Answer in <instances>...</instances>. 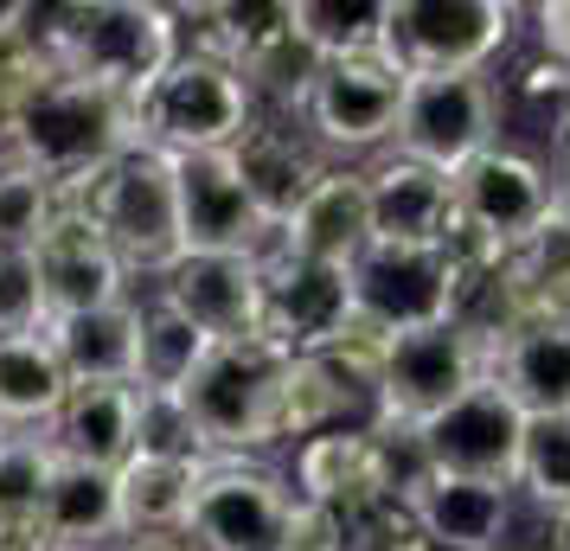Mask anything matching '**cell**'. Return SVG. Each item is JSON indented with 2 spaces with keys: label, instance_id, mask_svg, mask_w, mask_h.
<instances>
[{
  "label": "cell",
  "instance_id": "6da1fadb",
  "mask_svg": "<svg viewBox=\"0 0 570 551\" xmlns=\"http://www.w3.org/2000/svg\"><path fill=\"white\" fill-rule=\"evenodd\" d=\"M20 39L39 71H71L116 90L148 97V83L186 52L180 13L155 0H71V7H20Z\"/></svg>",
  "mask_w": 570,
  "mask_h": 551
},
{
  "label": "cell",
  "instance_id": "7a4b0ae2",
  "mask_svg": "<svg viewBox=\"0 0 570 551\" xmlns=\"http://www.w3.org/2000/svg\"><path fill=\"white\" fill-rule=\"evenodd\" d=\"M129 148H141L135 97H116V90L71 78V71H39L32 90L20 97V109H13L7 135H0V155L39 167L58 193L104 174L109 160L129 155Z\"/></svg>",
  "mask_w": 570,
  "mask_h": 551
},
{
  "label": "cell",
  "instance_id": "3957f363",
  "mask_svg": "<svg viewBox=\"0 0 570 551\" xmlns=\"http://www.w3.org/2000/svg\"><path fill=\"white\" fill-rule=\"evenodd\" d=\"M493 334L474 321H436L385 341L379 397H372V430L385 443H411L430 417H442L455 397H468L481 378H493Z\"/></svg>",
  "mask_w": 570,
  "mask_h": 551
},
{
  "label": "cell",
  "instance_id": "277c9868",
  "mask_svg": "<svg viewBox=\"0 0 570 551\" xmlns=\"http://www.w3.org/2000/svg\"><path fill=\"white\" fill-rule=\"evenodd\" d=\"M58 199L90 211V225L109 237V250L129 263V276H160L180 257V193H174V155L129 148L104 174L65 186Z\"/></svg>",
  "mask_w": 570,
  "mask_h": 551
},
{
  "label": "cell",
  "instance_id": "5b68a950",
  "mask_svg": "<svg viewBox=\"0 0 570 551\" xmlns=\"http://www.w3.org/2000/svg\"><path fill=\"white\" fill-rule=\"evenodd\" d=\"M257 122V97L250 83L237 78L232 65L199 52H180L155 83L148 97H135V135L141 148L155 155H225L237 148V135Z\"/></svg>",
  "mask_w": 570,
  "mask_h": 551
},
{
  "label": "cell",
  "instance_id": "8992f818",
  "mask_svg": "<svg viewBox=\"0 0 570 551\" xmlns=\"http://www.w3.org/2000/svg\"><path fill=\"white\" fill-rule=\"evenodd\" d=\"M276 378H283V353L263 341H225L206 353V366L186 385V411L206 436L212 462H250L263 449H276Z\"/></svg>",
  "mask_w": 570,
  "mask_h": 551
},
{
  "label": "cell",
  "instance_id": "52a82bcc",
  "mask_svg": "<svg viewBox=\"0 0 570 551\" xmlns=\"http://www.w3.org/2000/svg\"><path fill=\"white\" fill-rule=\"evenodd\" d=\"M346 276H353V327L379 341L462 321V269L442 244H365L346 263Z\"/></svg>",
  "mask_w": 570,
  "mask_h": 551
},
{
  "label": "cell",
  "instance_id": "ba28073f",
  "mask_svg": "<svg viewBox=\"0 0 570 551\" xmlns=\"http://www.w3.org/2000/svg\"><path fill=\"white\" fill-rule=\"evenodd\" d=\"M488 148H500V90H493L488 71L411 78L391 155L416 160V167H436V174L455 180L468 160H481Z\"/></svg>",
  "mask_w": 570,
  "mask_h": 551
},
{
  "label": "cell",
  "instance_id": "9c48e42d",
  "mask_svg": "<svg viewBox=\"0 0 570 551\" xmlns=\"http://www.w3.org/2000/svg\"><path fill=\"white\" fill-rule=\"evenodd\" d=\"M519 7L507 0H391L385 52L411 78L442 71H488V58L513 46Z\"/></svg>",
  "mask_w": 570,
  "mask_h": 551
},
{
  "label": "cell",
  "instance_id": "30bf717a",
  "mask_svg": "<svg viewBox=\"0 0 570 551\" xmlns=\"http://www.w3.org/2000/svg\"><path fill=\"white\" fill-rule=\"evenodd\" d=\"M397 455L372 423H340L295 449V500L340 513L360 539H372V525L397 513Z\"/></svg>",
  "mask_w": 570,
  "mask_h": 551
},
{
  "label": "cell",
  "instance_id": "8fae6325",
  "mask_svg": "<svg viewBox=\"0 0 570 551\" xmlns=\"http://www.w3.org/2000/svg\"><path fill=\"white\" fill-rule=\"evenodd\" d=\"M340 334H353V276L346 263L295 257L283 244L263 250V315L257 341L283 360L327 353Z\"/></svg>",
  "mask_w": 570,
  "mask_h": 551
},
{
  "label": "cell",
  "instance_id": "7c38bea8",
  "mask_svg": "<svg viewBox=\"0 0 570 551\" xmlns=\"http://www.w3.org/2000/svg\"><path fill=\"white\" fill-rule=\"evenodd\" d=\"M558 218V180L539 155L519 148H488L455 174V225L493 244L500 257L525 250L532 237Z\"/></svg>",
  "mask_w": 570,
  "mask_h": 551
},
{
  "label": "cell",
  "instance_id": "4fadbf2b",
  "mask_svg": "<svg viewBox=\"0 0 570 551\" xmlns=\"http://www.w3.org/2000/svg\"><path fill=\"white\" fill-rule=\"evenodd\" d=\"M519 443H525V411L500 378H481L468 397H455L442 417H430L411 436L416 469L436 474H468V481H500L513 488L519 474Z\"/></svg>",
  "mask_w": 570,
  "mask_h": 551
},
{
  "label": "cell",
  "instance_id": "5bb4252c",
  "mask_svg": "<svg viewBox=\"0 0 570 551\" xmlns=\"http://www.w3.org/2000/svg\"><path fill=\"white\" fill-rule=\"evenodd\" d=\"M295 488L263 462H212L193 494V551H283L295 520Z\"/></svg>",
  "mask_w": 570,
  "mask_h": 551
},
{
  "label": "cell",
  "instance_id": "9a60e30c",
  "mask_svg": "<svg viewBox=\"0 0 570 551\" xmlns=\"http://www.w3.org/2000/svg\"><path fill=\"white\" fill-rule=\"evenodd\" d=\"M404 90H411V71L404 65H391V58H340V65H321L302 116H308V129L321 148L365 155V148L397 141Z\"/></svg>",
  "mask_w": 570,
  "mask_h": 551
},
{
  "label": "cell",
  "instance_id": "2e32d148",
  "mask_svg": "<svg viewBox=\"0 0 570 551\" xmlns=\"http://www.w3.org/2000/svg\"><path fill=\"white\" fill-rule=\"evenodd\" d=\"M155 295L180 308L206 341H257L263 315V257L244 250H180L155 276Z\"/></svg>",
  "mask_w": 570,
  "mask_h": 551
},
{
  "label": "cell",
  "instance_id": "e0dca14e",
  "mask_svg": "<svg viewBox=\"0 0 570 551\" xmlns=\"http://www.w3.org/2000/svg\"><path fill=\"white\" fill-rule=\"evenodd\" d=\"M32 263H39V289H46L52 321L129 302V263L109 250V237L97 232L90 211L71 206V199H58V218L46 225V237L32 244Z\"/></svg>",
  "mask_w": 570,
  "mask_h": 551
},
{
  "label": "cell",
  "instance_id": "ac0fdd59",
  "mask_svg": "<svg viewBox=\"0 0 570 551\" xmlns=\"http://www.w3.org/2000/svg\"><path fill=\"white\" fill-rule=\"evenodd\" d=\"M397 506H404V520H411L436 551H507L513 488H500V481L411 469L404 488H397Z\"/></svg>",
  "mask_w": 570,
  "mask_h": 551
},
{
  "label": "cell",
  "instance_id": "d6986e66",
  "mask_svg": "<svg viewBox=\"0 0 570 551\" xmlns=\"http://www.w3.org/2000/svg\"><path fill=\"white\" fill-rule=\"evenodd\" d=\"M174 193H180V244L186 250H244L263 257L276 232L263 225L250 193L237 180L232 148L225 155H180L174 160Z\"/></svg>",
  "mask_w": 570,
  "mask_h": 551
},
{
  "label": "cell",
  "instance_id": "ffe728a7",
  "mask_svg": "<svg viewBox=\"0 0 570 551\" xmlns=\"http://www.w3.org/2000/svg\"><path fill=\"white\" fill-rule=\"evenodd\" d=\"M372 193V244H449L455 232V180L436 167L391 155L365 174Z\"/></svg>",
  "mask_w": 570,
  "mask_h": 551
},
{
  "label": "cell",
  "instance_id": "44dd1931",
  "mask_svg": "<svg viewBox=\"0 0 570 551\" xmlns=\"http://www.w3.org/2000/svg\"><path fill=\"white\" fill-rule=\"evenodd\" d=\"M232 160H237V180H244V193H250V206L263 211L269 232H283L288 218H295V206H302L314 186H321V174H327L302 135L283 129V122H263V116L237 135Z\"/></svg>",
  "mask_w": 570,
  "mask_h": 551
},
{
  "label": "cell",
  "instance_id": "7402d4cb",
  "mask_svg": "<svg viewBox=\"0 0 570 551\" xmlns=\"http://www.w3.org/2000/svg\"><path fill=\"white\" fill-rule=\"evenodd\" d=\"M283 250L295 257H314V263H353L372 244V193H365V174L360 167H327L321 186L295 206L283 232H276Z\"/></svg>",
  "mask_w": 570,
  "mask_h": 551
},
{
  "label": "cell",
  "instance_id": "603a6c76",
  "mask_svg": "<svg viewBox=\"0 0 570 551\" xmlns=\"http://www.w3.org/2000/svg\"><path fill=\"white\" fill-rule=\"evenodd\" d=\"M58 366L71 372V385H135L141 372V302L90 308V315H58L46 321Z\"/></svg>",
  "mask_w": 570,
  "mask_h": 551
},
{
  "label": "cell",
  "instance_id": "cb8c5ba5",
  "mask_svg": "<svg viewBox=\"0 0 570 551\" xmlns=\"http://www.w3.org/2000/svg\"><path fill=\"white\" fill-rule=\"evenodd\" d=\"M493 378L519 397L525 417L570 411V315L519 321L493 346Z\"/></svg>",
  "mask_w": 570,
  "mask_h": 551
},
{
  "label": "cell",
  "instance_id": "d4e9b609",
  "mask_svg": "<svg viewBox=\"0 0 570 551\" xmlns=\"http://www.w3.org/2000/svg\"><path fill=\"white\" fill-rule=\"evenodd\" d=\"M39 520L52 532V551H104L122 532V488L116 469H90V462H65L58 455L46 500H39Z\"/></svg>",
  "mask_w": 570,
  "mask_h": 551
},
{
  "label": "cell",
  "instance_id": "484cf974",
  "mask_svg": "<svg viewBox=\"0 0 570 551\" xmlns=\"http://www.w3.org/2000/svg\"><path fill=\"white\" fill-rule=\"evenodd\" d=\"M52 449L90 469H129L135 455V385H71L52 417Z\"/></svg>",
  "mask_w": 570,
  "mask_h": 551
},
{
  "label": "cell",
  "instance_id": "4316f807",
  "mask_svg": "<svg viewBox=\"0 0 570 551\" xmlns=\"http://www.w3.org/2000/svg\"><path fill=\"white\" fill-rule=\"evenodd\" d=\"M206 469H199V462H148V455H135L129 469H116V488H122V532L141 539V545L186 539L193 494H199V474Z\"/></svg>",
  "mask_w": 570,
  "mask_h": 551
},
{
  "label": "cell",
  "instance_id": "83f0119b",
  "mask_svg": "<svg viewBox=\"0 0 570 551\" xmlns=\"http://www.w3.org/2000/svg\"><path fill=\"white\" fill-rule=\"evenodd\" d=\"M65 392H71V372L58 366L46 327L0 334V430H52Z\"/></svg>",
  "mask_w": 570,
  "mask_h": 551
},
{
  "label": "cell",
  "instance_id": "f1b7e54d",
  "mask_svg": "<svg viewBox=\"0 0 570 551\" xmlns=\"http://www.w3.org/2000/svg\"><path fill=\"white\" fill-rule=\"evenodd\" d=\"M360 397L340 385L321 360H283V378H276V436L283 443H308V436H327L353 417Z\"/></svg>",
  "mask_w": 570,
  "mask_h": 551
},
{
  "label": "cell",
  "instance_id": "f546056e",
  "mask_svg": "<svg viewBox=\"0 0 570 551\" xmlns=\"http://www.w3.org/2000/svg\"><path fill=\"white\" fill-rule=\"evenodd\" d=\"M391 0H295V32L308 39L321 65L340 58H391L385 52Z\"/></svg>",
  "mask_w": 570,
  "mask_h": 551
},
{
  "label": "cell",
  "instance_id": "4dcf8cb0",
  "mask_svg": "<svg viewBox=\"0 0 570 551\" xmlns=\"http://www.w3.org/2000/svg\"><path fill=\"white\" fill-rule=\"evenodd\" d=\"M218 341H206L180 308H167V302H141V372H135V385L141 392H186L193 385V372L206 366V353Z\"/></svg>",
  "mask_w": 570,
  "mask_h": 551
},
{
  "label": "cell",
  "instance_id": "1f68e13d",
  "mask_svg": "<svg viewBox=\"0 0 570 551\" xmlns=\"http://www.w3.org/2000/svg\"><path fill=\"white\" fill-rule=\"evenodd\" d=\"M513 488L532 500L551 525L570 520V411L525 417V443H519Z\"/></svg>",
  "mask_w": 570,
  "mask_h": 551
},
{
  "label": "cell",
  "instance_id": "d6a6232c",
  "mask_svg": "<svg viewBox=\"0 0 570 551\" xmlns=\"http://www.w3.org/2000/svg\"><path fill=\"white\" fill-rule=\"evenodd\" d=\"M314 78H321V52L295 32V0H288V27L244 65V83H250V97H269L283 109H308Z\"/></svg>",
  "mask_w": 570,
  "mask_h": 551
},
{
  "label": "cell",
  "instance_id": "836d02e7",
  "mask_svg": "<svg viewBox=\"0 0 570 551\" xmlns=\"http://www.w3.org/2000/svg\"><path fill=\"white\" fill-rule=\"evenodd\" d=\"M135 455H148V462H199V469L212 462V449L180 392H141L135 385Z\"/></svg>",
  "mask_w": 570,
  "mask_h": 551
},
{
  "label": "cell",
  "instance_id": "e575fe53",
  "mask_svg": "<svg viewBox=\"0 0 570 551\" xmlns=\"http://www.w3.org/2000/svg\"><path fill=\"white\" fill-rule=\"evenodd\" d=\"M52 218H58V186L27 160L0 155V250H32Z\"/></svg>",
  "mask_w": 570,
  "mask_h": 551
},
{
  "label": "cell",
  "instance_id": "d590c367",
  "mask_svg": "<svg viewBox=\"0 0 570 551\" xmlns=\"http://www.w3.org/2000/svg\"><path fill=\"white\" fill-rule=\"evenodd\" d=\"M58 449L46 430H0V513H39Z\"/></svg>",
  "mask_w": 570,
  "mask_h": 551
},
{
  "label": "cell",
  "instance_id": "8d00e7d4",
  "mask_svg": "<svg viewBox=\"0 0 570 551\" xmlns=\"http://www.w3.org/2000/svg\"><path fill=\"white\" fill-rule=\"evenodd\" d=\"M52 321L32 250H0V334H39Z\"/></svg>",
  "mask_w": 570,
  "mask_h": 551
},
{
  "label": "cell",
  "instance_id": "74e56055",
  "mask_svg": "<svg viewBox=\"0 0 570 551\" xmlns=\"http://www.w3.org/2000/svg\"><path fill=\"white\" fill-rule=\"evenodd\" d=\"M32 78H39V58H32V46L20 39V7H0V135L13 122L20 97L32 90Z\"/></svg>",
  "mask_w": 570,
  "mask_h": 551
},
{
  "label": "cell",
  "instance_id": "f35d334b",
  "mask_svg": "<svg viewBox=\"0 0 570 551\" xmlns=\"http://www.w3.org/2000/svg\"><path fill=\"white\" fill-rule=\"evenodd\" d=\"M283 551H360V532L340 520V513H327V506H295V520H288V539Z\"/></svg>",
  "mask_w": 570,
  "mask_h": 551
},
{
  "label": "cell",
  "instance_id": "ab89813d",
  "mask_svg": "<svg viewBox=\"0 0 570 551\" xmlns=\"http://www.w3.org/2000/svg\"><path fill=\"white\" fill-rule=\"evenodd\" d=\"M532 27H539L544 58L570 71V0H544V7H532Z\"/></svg>",
  "mask_w": 570,
  "mask_h": 551
},
{
  "label": "cell",
  "instance_id": "60d3db41",
  "mask_svg": "<svg viewBox=\"0 0 570 551\" xmlns=\"http://www.w3.org/2000/svg\"><path fill=\"white\" fill-rule=\"evenodd\" d=\"M0 551H52V532L39 513H0Z\"/></svg>",
  "mask_w": 570,
  "mask_h": 551
},
{
  "label": "cell",
  "instance_id": "b9f144b4",
  "mask_svg": "<svg viewBox=\"0 0 570 551\" xmlns=\"http://www.w3.org/2000/svg\"><path fill=\"white\" fill-rule=\"evenodd\" d=\"M551 551H570V520L558 525V539H551Z\"/></svg>",
  "mask_w": 570,
  "mask_h": 551
},
{
  "label": "cell",
  "instance_id": "7bdbcfd3",
  "mask_svg": "<svg viewBox=\"0 0 570 551\" xmlns=\"http://www.w3.org/2000/svg\"><path fill=\"white\" fill-rule=\"evenodd\" d=\"M135 551H180V545H135Z\"/></svg>",
  "mask_w": 570,
  "mask_h": 551
},
{
  "label": "cell",
  "instance_id": "ee69618b",
  "mask_svg": "<svg viewBox=\"0 0 570 551\" xmlns=\"http://www.w3.org/2000/svg\"><path fill=\"white\" fill-rule=\"evenodd\" d=\"M507 551H519V545H507ZM532 551H544V545H532Z\"/></svg>",
  "mask_w": 570,
  "mask_h": 551
}]
</instances>
